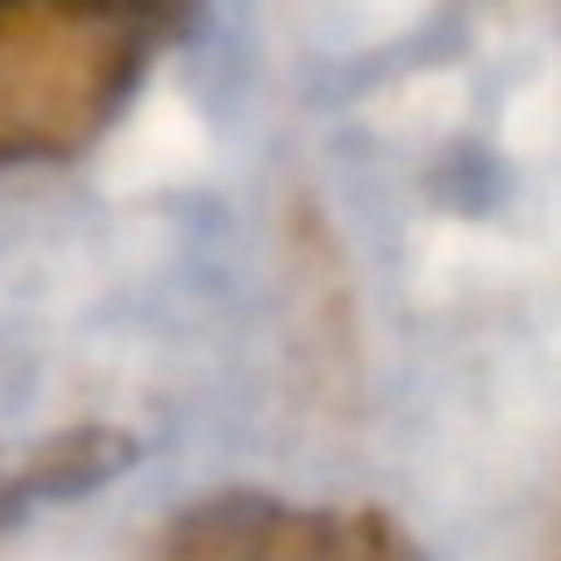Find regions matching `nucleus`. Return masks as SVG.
<instances>
[{
    "instance_id": "1",
    "label": "nucleus",
    "mask_w": 561,
    "mask_h": 561,
    "mask_svg": "<svg viewBox=\"0 0 561 561\" xmlns=\"http://www.w3.org/2000/svg\"><path fill=\"white\" fill-rule=\"evenodd\" d=\"M150 28L114 8H0V157L93 142L136 85Z\"/></svg>"
},
{
    "instance_id": "2",
    "label": "nucleus",
    "mask_w": 561,
    "mask_h": 561,
    "mask_svg": "<svg viewBox=\"0 0 561 561\" xmlns=\"http://www.w3.org/2000/svg\"><path fill=\"white\" fill-rule=\"evenodd\" d=\"M150 561H412L377 512H306L277 497H206L164 526Z\"/></svg>"
},
{
    "instance_id": "3",
    "label": "nucleus",
    "mask_w": 561,
    "mask_h": 561,
    "mask_svg": "<svg viewBox=\"0 0 561 561\" xmlns=\"http://www.w3.org/2000/svg\"><path fill=\"white\" fill-rule=\"evenodd\" d=\"M128 462H136V448L114 434H71V440H50L36 455H14V462H0V519L22 512L28 497L85 491V483H100L107 469H128Z\"/></svg>"
}]
</instances>
